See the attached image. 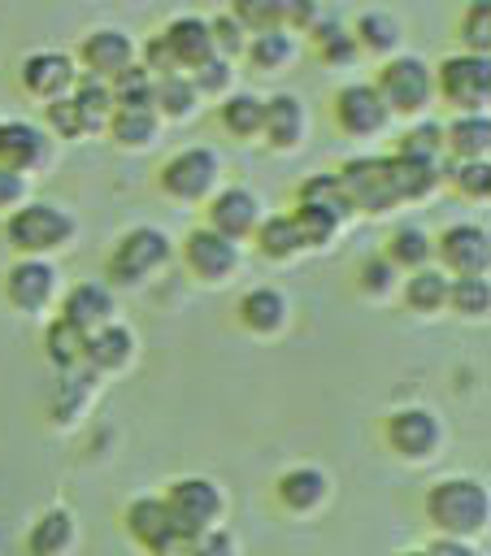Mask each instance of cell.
Wrapping results in <instances>:
<instances>
[{
    "label": "cell",
    "instance_id": "10",
    "mask_svg": "<svg viewBox=\"0 0 491 556\" xmlns=\"http://www.w3.org/2000/svg\"><path fill=\"white\" fill-rule=\"evenodd\" d=\"M126 530L139 547H148L152 556H182V539L178 530L169 526V513L161 504V495H143L135 504H126Z\"/></svg>",
    "mask_w": 491,
    "mask_h": 556
},
{
    "label": "cell",
    "instance_id": "56",
    "mask_svg": "<svg viewBox=\"0 0 491 556\" xmlns=\"http://www.w3.org/2000/svg\"><path fill=\"white\" fill-rule=\"evenodd\" d=\"M404 556H430V552H404Z\"/></svg>",
    "mask_w": 491,
    "mask_h": 556
},
{
    "label": "cell",
    "instance_id": "48",
    "mask_svg": "<svg viewBox=\"0 0 491 556\" xmlns=\"http://www.w3.org/2000/svg\"><path fill=\"white\" fill-rule=\"evenodd\" d=\"M48 130H56L61 139H78V135H87V122H83V113H78V104L70 100V96H56L52 104H48Z\"/></svg>",
    "mask_w": 491,
    "mask_h": 556
},
{
    "label": "cell",
    "instance_id": "30",
    "mask_svg": "<svg viewBox=\"0 0 491 556\" xmlns=\"http://www.w3.org/2000/svg\"><path fill=\"white\" fill-rule=\"evenodd\" d=\"M83 343H87V330H78V326L65 321V317H52L48 330H43V352H48V361H52L56 369L83 365Z\"/></svg>",
    "mask_w": 491,
    "mask_h": 556
},
{
    "label": "cell",
    "instance_id": "35",
    "mask_svg": "<svg viewBox=\"0 0 491 556\" xmlns=\"http://www.w3.org/2000/svg\"><path fill=\"white\" fill-rule=\"evenodd\" d=\"M152 87L156 78L143 70V65H126L122 74L109 78V91H113V109H152Z\"/></svg>",
    "mask_w": 491,
    "mask_h": 556
},
{
    "label": "cell",
    "instance_id": "44",
    "mask_svg": "<svg viewBox=\"0 0 491 556\" xmlns=\"http://www.w3.org/2000/svg\"><path fill=\"white\" fill-rule=\"evenodd\" d=\"M461 43L474 56H487V48H491V0H474L461 13Z\"/></svg>",
    "mask_w": 491,
    "mask_h": 556
},
{
    "label": "cell",
    "instance_id": "15",
    "mask_svg": "<svg viewBox=\"0 0 491 556\" xmlns=\"http://www.w3.org/2000/svg\"><path fill=\"white\" fill-rule=\"evenodd\" d=\"M74 61L65 56V52H30V56H22V65H17V83L30 91V96H39V100H56V96H65L70 87H74Z\"/></svg>",
    "mask_w": 491,
    "mask_h": 556
},
{
    "label": "cell",
    "instance_id": "41",
    "mask_svg": "<svg viewBox=\"0 0 491 556\" xmlns=\"http://www.w3.org/2000/svg\"><path fill=\"white\" fill-rule=\"evenodd\" d=\"M222 126L230 130V135H239V139H252V135H261V100L256 96H248V91H235V96H226V104H222Z\"/></svg>",
    "mask_w": 491,
    "mask_h": 556
},
{
    "label": "cell",
    "instance_id": "9",
    "mask_svg": "<svg viewBox=\"0 0 491 556\" xmlns=\"http://www.w3.org/2000/svg\"><path fill=\"white\" fill-rule=\"evenodd\" d=\"M435 256L456 274V278H487V265H491V239L482 226H448L439 239H435Z\"/></svg>",
    "mask_w": 491,
    "mask_h": 556
},
{
    "label": "cell",
    "instance_id": "42",
    "mask_svg": "<svg viewBox=\"0 0 491 556\" xmlns=\"http://www.w3.org/2000/svg\"><path fill=\"white\" fill-rule=\"evenodd\" d=\"M287 217L295 222L304 248H322V243H330V235L339 230V217H330L326 208H313V204H295V213H287Z\"/></svg>",
    "mask_w": 491,
    "mask_h": 556
},
{
    "label": "cell",
    "instance_id": "38",
    "mask_svg": "<svg viewBox=\"0 0 491 556\" xmlns=\"http://www.w3.org/2000/svg\"><path fill=\"white\" fill-rule=\"evenodd\" d=\"M70 100L78 104V113H83L87 130L104 126V122H109V113H113V91H109V83H104V78H91V74L74 78V96H70Z\"/></svg>",
    "mask_w": 491,
    "mask_h": 556
},
{
    "label": "cell",
    "instance_id": "6",
    "mask_svg": "<svg viewBox=\"0 0 491 556\" xmlns=\"http://www.w3.org/2000/svg\"><path fill=\"white\" fill-rule=\"evenodd\" d=\"M335 178H339V187H343L352 213H356V208H361V213H387V208L400 204L395 182H391V161H387V156H352V161H343V169H339Z\"/></svg>",
    "mask_w": 491,
    "mask_h": 556
},
{
    "label": "cell",
    "instance_id": "26",
    "mask_svg": "<svg viewBox=\"0 0 491 556\" xmlns=\"http://www.w3.org/2000/svg\"><path fill=\"white\" fill-rule=\"evenodd\" d=\"M70 543H74V513L70 508H48L26 534L30 556H61Z\"/></svg>",
    "mask_w": 491,
    "mask_h": 556
},
{
    "label": "cell",
    "instance_id": "11",
    "mask_svg": "<svg viewBox=\"0 0 491 556\" xmlns=\"http://www.w3.org/2000/svg\"><path fill=\"white\" fill-rule=\"evenodd\" d=\"M182 261H187V269H191L196 278L222 282V278L239 265V243L226 239V235H217V230H209V226H196V230L182 239Z\"/></svg>",
    "mask_w": 491,
    "mask_h": 556
},
{
    "label": "cell",
    "instance_id": "25",
    "mask_svg": "<svg viewBox=\"0 0 491 556\" xmlns=\"http://www.w3.org/2000/svg\"><path fill=\"white\" fill-rule=\"evenodd\" d=\"M239 321L256 334H274L282 330L287 321V295L278 287H252L243 300H239Z\"/></svg>",
    "mask_w": 491,
    "mask_h": 556
},
{
    "label": "cell",
    "instance_id": "4",
    "mask_svg": "<svg viewBox=\"0 0 491 556\" xmlns=\"http://www.w3.org/2000/svg\"><path fill=\"white\" fill-rule=\"evenodd\" d=\"M435 74V87L439 96L461 109V113H487V100H491V65L487 56H474V52H456V56H443Z\"/></svg>",
    "mask_w": 491,
    "mask_h": 556
},
{
    "label": "cell",
    "instance_id": "19",
    "mask_svg": "<svg viewBox=\"0 0 491 556\" xmlns=\"http://www.w3.org/2000/svg\"><path fill=\"white\" fill-rule=\"evenodd\" d=\"M261 135L274 148H295L304 135V104L291 91H278L269 100H261Z\"/></svg>",
    "mask_w": 491,
    "mask_h": 556
},
{
    "label": "cell",
    "instance_id": "14",
    "mask_svg": "<svg viewBox=\"0 0 491 556\" xmlns=\"http://www.w3.org/2000/svg\"><path fill=\"white\" fill-rule=\"evenodd\" d=\"M387 104H382V96L374 91V83H348V87H339V96H335V122L348 130V135H374V130H382L387 126Z\"/></svg>",
    "mask_w": 491,
    "mask_h": 556
},
{
    "label": "cell",
    "instance_id": "13",
    "mask_svg": "<svg viewBox=\"0 0 491 556\" xmlns=\"http://www.w3.org/2000/svg\"><path fill=\"white\" fill-rule=\"evenodd\" d=\"M382 434H387L391 452H400L408 460H421V456H430L439 447V421H435L430 408H395L387 417Z\"/></svg>",
    "mask_w": 491,
    "mask_h": 556
},
{
    "label": "cell",
    "instance_id": "16",
    "mask_svg": "<svg viewBox=\"0 0 491 556\" xmlns=\"http://www.w3.org/2000/svg\"><path fill=\"white\" fill-rule=\"evenodd\" d=\"M256 222H261V200L248 187H226V191H217L209 200V230H217V235H226L235 243L243 235H252Z\"/></svg>",
    "mask_w": 491,
    "mask_h": 556
},
{
    "label": "cell",
    "instance_id": "27",
    "mask_svg": "<svg viewBox=\"0 0 491 556\" xmlns=\"http://www.w3.org/2000/svg\"><path fill=\"white\" fill-rule=\"evenodd\" d=\"M196 104H200V96H196V87H191V78H187V74L156 78V87H152V113H156V117L182 122V117H191V113H196Z\"/></svg>",
    "mask_w": 491,
    "mask_h": 556
},
{
    "label": "cell",
    "instance_id": "31",
    "mask_svg": "<svg viewBox=\"0 0 491 556\" xmlns=\"http://www.w3.org/2000/svg\"><path fill=\"white\" fill-rule=\"evenodd\" d=\"M352 39H356V48H365V52H395V43H400V22L391 17V13H382V9H365L361 17H356V26H352Z\"/></svg>",
    "mask_w": 491,
    "mask_h": 556
},
{
    "label": "cell",
    "instance_id": "53",
    "mask_svg": "<svg viewBox=\"0 0 491 556\" xmlns=\"http://www.w3.org/2000/svg\"><path fill=\"white\" fill-rule=\"evenodd\" d=\"M317 17H322V9H317V0H282V26H291V30H313L317 26Z\"/></svg>",
    "mask_w": 491,
    "mask_h": 556
},
{
    "label": "cell",
    "instance_id": "28",
    "mask_svg": "<svg viewBox=\"0 0 491 556\" xmlns=\"http://www.w3.org/2000/svg\"><path fill=\"white\" fill-rule=\"evenodd\" d=\"M161 117L152 109H113L109 113V135L117 148H148L156 139Z\"/></svg>",
    "mask_w": 491,
    "mask_h": 556
},
{
    "label": "cell",
    "instance_id": "33",
    "mask_svg": "<svg viewBox=\"0 0 491 556\" xmlns=\"http://www.w3.org/2000/svg\"><path fill=\"white\" fill-rule=\"evenodd\" d=\"M448 282H452V278H443V269L421 265V269H413L408 282H404V304H408L413 313H435V308L448 304Z\"/></svg>",
    "mask_w": 491,
    "mask_h": 556
},
{
    "label": "cell",
    "instance_id": "17",
    "mask_svg": "<svg viewBox=\"0 0 491 556\" xmlns=\"http://www.w3.org/2000/svg\"><path fill=\"white\" fill-rule=\"evenodd\" d=\"M78 61H83V70H87L91 78H104V83H109L113 74H122V70L135 61V43H130V35L104 26V30H91V35L78 43Z\"/></svg>",
    "mask_w": 491,
    "mask_h": 556
},
{
    "label": "cell",
    "instance_id": "52",
    "mask_svg": "<svg viewBox=\"0 0 491 556\" xmlns=\"http://www.w3.org/2000/svg\"><path fill=\"white\" fill-rule=\"evenodd\" d=\"M143 70H148L152 78H169V74H178V61H174V52H169V43H165L161 35H152V39L143 43Z\"/></svg>",
    "mask_w": 491,
    "mask_h": 556
},
{
    "label": "cell",
    "instance_id": "50",
    "mask_svg": "<svg viewBox=\"0 0 491 556\" xmlns=\"http://www.w3.org/2000/svg\"><path fill=\"white\" fill-rule=\"evenodd\" d=\"M356 282H361V291H369V295H387L391 282H395V265H391L387 256H369V261H361Z\"/></svg>",
    "mask_w": 491,
    "mask_h": 556
},
{
    "label": "cell",
    "instance_id": "29",
    "mask_svg": "<svg viewBox=\"0 0 491 556\" xmlns=\"http://www.w3.org/2000/svg\"><path fill=\"white\" fill-rule=\"evenodd\" d=\"M430 256H435V239L421 230V226H400V230H391V239H387V261L395 265V269H421V265H430Z\"/></svg>",
    "mask_w": 491,
    "mask_h": 556
},
{
    "label": "cell",
    "instance_id": "51",
    "mask_svg": "<svg viewBox=\"0 0 491 556\" xmlns=\"http://www.w3.org/2000/svg\"><path fill=\"white\" fill-rule=\"evenodd\" d=\"M182 556H235V539L226 534V530H204V534H196V539H187V547H182Z\"/></svg>",
    "mask_w": 491,
    "mask_h": 556
},
{
    "label": "cell",
    "instance_id": "7",
    "mask_svg": "<svg viewBox=\"0 0 491 556\" xmlns=\"http://www.w3.org/2000/svg\"><path fill=\"white\" fill-rule=\"evenodd\" d=\"M161 261H169V239H165V230H156V226H130V230L113 243L104 269H109L113 282L130 287V282H143Z\"/></svg>",
    "mask_w": 491,
    "mask_h": 556
},
{
    "label": "cell",
    "instance_id": "32",
    "mask_svg": "<svg viewBox=\"0 0 491 556\" xmlns=\"http://www.w3.org/2000/svg\"><path fill=\"white\" fill-rule=\"evenodd\" d=\"M256 248H261V256H269V261H291L304 243H300V230H295V222L287 217V213H274L269 222H256Z\"/></svg>",
    "mask_w": 491,
    "mask_h": 556
},
{
    "label": "cell",
    "instance_id": "46",
    "mask_svg": "<svg viewBox=\"0 0 491 556\" xmlns=\"http://www.w3.org/2000/svg\"><path fill=\"white\" fill-rule=\"evenodd\" d=\"M448 178L469 200H487L491 195V165H487V156L482 161H452L448 165Z\"/></svg>",
    "mask_w": 491,
    "mask_h": 556
},
{
    "label": "cell",
    "instance_id": "21",
    "mask_svg": "<svg viewBox=\"0 0 491 556\" xmlns=\"http://www.w3.org/2000/svg\"><path fill=\"white\" fill-rule=\"evenodd\" d=\"M161 39L169 43L178 70H196L200 61L213 56V35H209V22H204V17H191V13H187V17H174V22L161 30Z\"/></svg>",
    "mask_w": 491,
    "mask_h": 556
},
{
    "label": "cell",
    "instance_id": "36",
    "mask_svg": "<svg viewBox=\"0 0 491 556\" xmlns=\"http://www.w3.org/2000/svg\"><path fill=\"white\" fill-rule=\"evenodd\" d=\"M391 161V182H395V195L400 200H421L439 187V165H426V161H404V156H387Z\"/></svg>",
    "mask_w": 491,
    "mask_h": 556
},
{
    "label": "cell",
    "instance_id": "34",
    "mask_svg": "<svg viewBox=\"0 0 491 556\" xmlns=\"http://www.w3.org/2000/svg\"><path fill=\"white\" fill-rule=\"evenodd\" d=\"M243 52H248L252 70L269 74V70H282V65L295 56V43H291V35H287L282 26H274V30H261V35H252V39L243 43Z\"/></svg>",
    "mask_w": 491,
    "mask_h": 556
},
{
    "label": "cell",
    "instance_id": "24",
    "mask_svg": "<svg viewBox=\"0 0 491 556\" xmlns=\"http://www.w3.org/2000/svg\"><path fill=\"white\" fill-rule=\"evenodd\" d=\"M443 148L452 152V161H482L491 148V117L487 113H461L456 122H448Z\"/></svg>",
    "mask_w": 491,
    "mask_h": 556
},
{
    "label": "cell",
    "instance_id": "5",
    "mask_svg": "<svg viewBox=\"0 0 491 556\" xmlns=\"http://www.w3.org/2000/svg\"><path fill=\"white\" fill-rule=\"evenodd\" d=\"M374 91L382 96L387 113H421L435 96V74L421 56H391L382 70H378V83Z\"/></svg>",
    "mask_w": 491,
    "mask_h": 556
},
{
    "label": "cell",
    "instance_id": "22",
    "mask_svg": "<svg viewBox=\"0 0 491 556\" xmlns=\"http://www.w3.org/2000/svg\"><path fill=\"white\" fill-rule=\"evenodd\" d=\"M326 491H330V482L313 465H295V469L278 473V482H274V495H278V504L287 513H313L326 500Z\"/></svg>",
    "mask_w": 491,
    "mask_h": 556
},
{
    "label": "cell",
    "instance_id": "47",
    "mask_svg": "<svg viewBox=\"0 0 491 556\" xmlns=\"http://www.w3.org/2000/svg\"><path fill=\"white\" fill-rule=\"evenodd\" d=\"M230 61L226 56H209V61H200L196 70H191V87H196V96H217V91H226L230 87Z\"/></svg>",
    "mask_w": 491,
    "mask_h": 556
},
{
    "label": "cell",
    "instance_id": "8",
    "mask_svg": "<svg viewBox=\"0 0 491 556\" xmlns=\"http://www.w3.org/2000/svg\"><path fill=\"white\" fill-rule=\"evenodd\" d=\"M217 174H222L217 152L204 148V143H196V148L174 152V156L161 165V191L174 195V200H200V195L213 191Z\"/></svg>",
    "mask_w": 491,
    "mask_h": 556
},
{
    "label": "cell",
    "instance_id": "37",
    "mask_svg": "<svg viewBox=\"0 0 491 556\" xmlns=\"http://www.w3.org/2000/svg\"><path fill=\"white\" fill-rule=\"evenodd\" d=\"M309 39H313L317 56L330 61V65H352V56L361 52L356 39H352V30L339 26V22H330V17H317V26L309 30Z\"/></svg>",
    "mask_w": 491,
    "mask_h": 556
},
{
    "label": "cell",
    "instance_id": "3",
    "mask_svg": "<svg viewBox=\"0 0 491 556\" xmlns=\"http://www.w3.org/2000/svg\"><path fill=\"white\" fill-rule=\"evenodd\" d=\"M161 504H165L169 526L178 530L182 543L204 534V530H213V521L222 517V491L209 478H178V482H169Z\"/></svg>",
    "mask_w": 491,
    "mask_h": 556
},
{
    "label": "cell",
    "instance_id": "55",
    "mask_svg": "<svg viewBox=\"0 0 491 556\" xmlns=\"http://www.w3.org/2000/svg\"><path fill=\"white\" fill-rule=\"evenodd\" d=\"M426 552H430V556H478V552H474L465 539H443V534H439V539H435Z\"/></svg>",
    "mask_w": 491,
    "mask_h": 556
},
{
    "label": "cell",
    "instance_id": "2",
    "mask_svg": "<svg viewBox=\"0 0 491 556\" xmlns=\"http://www.w3.org/2000/svg\"><path fill=\"white\" fill-rule=\"evenodd\" d=\"M4 239L22 256H43V252H56L74 239V217L48 200H30L4 217Z\"/></svg>",
    "mask_w": 491,
    "mask_h": 556
},
{
    "label": "cell",
    "instance_id": "18",
    "mask_svg": "<svg viewBox=\"0 0 491 556\" xmlns=\"http://www.w3.org/2000/svg\"><path fill=\"white\" fill-rule=\"evenodd\" d=\"M48 161V135L30 122H0V165L13 174H35Z\"/></svg>",
    "mask_w": 491,
    "mask_h": 556
},
{
    "label": "cell",
    "instance_id": "39",
    "mask_svg": "<svg viewBox=\"0 0 491 556\" xmlns=\"http://www.w3.org/2000/svg\"><path fill=\"white\" fill-rule=\"evenodd\" d=\"M295 200H300V204H313V208H326V213L339 217V222L352 213V204H348V195H343V187H339L335 174H313V178H304L300 191H295Z\"/></svg>",
    "mask_w": 491,
    "mask_h": 556
},
{
    "label": "cell",
    "instance_id": "1",
    "mask_svg": "<svg viewBox=\"0 0 491 556\" xmlns=\"http://www.w3.org/2000/svg\"><path fill=\"white\" fill-rule=\"evenodd\" d=\"M421 513L443 539H474L478 530H487L491 500L478 478H439L426 486Z\"/></svg>",
    "mask_w": 491,
    "mask_h": 556
},
{
    "label": "cell",
    "instance_id": "54",
    "mask_svg": "<svg viewBox=\"0 0 491 556\" xmlns=\"http://www.w3.org/2000/svg\"><path fill=\"white\" fill-rule=\"evenodd\" d=\"M26 200V178L0 165V208H17Z\"/></svg>",
    "mask_w": 491,
    "mask_h": 556
},
{
    "label": "cell",
    "instance_id": "40",
    "mask_svg": "<svg viewBox=\"0 0 491 556\" xmlns=\"http://www.w3.org/2000/svg\"><path fill=\"white\" fill-rule=\"evenodd\" d=\"M439 152H443V126H435V122H421V126H408V130L395 139V152H391V156L439 165Z\"/></svg>",
    "mask_w": 491,
    "mask_h": 556
},
{
    "label": "cell",
    "instance_id": "45",
    "mask_svg": "<svg viewBox=\"0 0 491 556\" xmlns=\"http://www.w3.org/2000/svg\"><path fill=\"white\" fill-rule=\"evenodd\" d=\"M230 17L243 30H274L282 26V0H230Z\"/></svg>",
    "mask_w": 491,
    "mask_h": 556
},
{
    "label": "cell",
    "instance_id": "20",
    "mask_svg": "<svg viewBox=\"0 0 491 556\" xmlns=\"http://www.w3.org/2000/svg\"><path fill=\"white\" fill-rule=\"evenodd\" d=\"M61 317L74 321L78 330H96L113 321V291L104 282H74L61 300Z\"/></svg>",
    "mask_w": 491,
    "mask_h": 556
},
{
    "label": "cell",
    "instance_id": "23",
    "mask_svg": "<svg viewBox=\"0 0 491 556\" xmlns=\"http://www.w3.org/2000/svg\"><path fill=\"white\" fill-rule=\"evenodd\" d=\"M135 356V334L117 321H104L96 330H87V343H83V365L91 369H122L126 361Z\"/></svg>",
    "mask_w": 491,
    "mask_h": 556
},
{
    "label": "cell",
    "instance_id": "49",
    "mask_svg": "<svg viewBox=\"0 0 491 556\" xmlns=\"http://www.w3.org/2000/svg\"><path fill=\"white\" fill-rule=\"evenodd\" d=\"M209 35H213V52H217V56H226V61H230V56H239V52H243V43H248V39H243V26H239L230 13L213 17V22H209Z\"/></svg>",
    "mask_w": 491,
    "mask_h": 556
},
{
    "label": "cell",
    "instance_id": "43",
    "mask_svg": "<svg viewBox=\"0 0 491 556\" xmlns=\"http://www.w3.org/2000/svg\"><path fill=\"white\" fill-rule=\"evenodd\" d=\"M448 304L461 317H487V308H491L487 278H456V282H448Z\"/></svg>",
    "mask_w": 491,
    "mask_h": 556
},
{
    "label": "cell",
    "instance_id": "12",
    "mask_svg": "<svg viewBox=\"0 0 491 556\" xmlns=\"http://www.w3.org/2000/svg\"><path fill=\"white\" fill-rule=\"evenodd\" d=\"M4 295H9V304L22 308V313L48 308L52 295H56V269H52L43 256H22V261L9 265V274H4Z\"/></svg>",
    "mask_w": 491,
    "mask_h": 556
}]
</instances>
